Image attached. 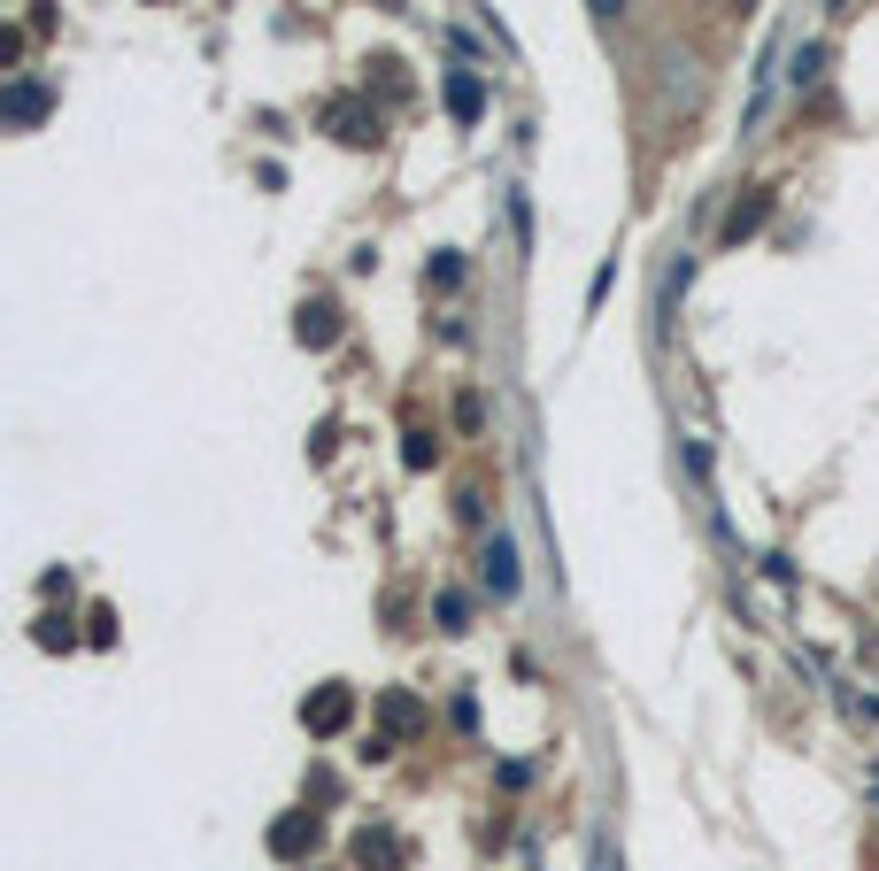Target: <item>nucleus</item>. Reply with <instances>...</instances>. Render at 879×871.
Returning <instances> with one entry per match:
<instances>
[{
    "label": "nucleus",
    "mask_w": 879,
    "mask_h": 871,
    "mask_svg": "<svg viewBox=\"0 0 879 871\" xmlns=\"http://www.w3.org/2000/svg\"><path fill=\"white\" fill-rule=\"evenodd\" d=\"M78 633H70V617H39V648H70Z\"/></svg>",
    "instance_id": "13"
},
{
    "label": "nucleus",
    "mask_w": 879,
    "mask_h": 871,
    "mask_svg": "<svg viewBox=\"0 0 879 871\" xmlns=\"http://www.w3.org/2000/svg\"><path fill=\"white\" fill-rule=\"evenodd\" d=\"M348 717H355V695H348V687H317V695L301 701V725H309V732H325V740H333V732H348Z\"/></svg>",
    "instance_id": "2"
},
{
    "label": "nucleus",
    "mask_w": 879,
    "mask_h": 871,
    "mask_svg": "<svg viewBox=\"0 0 879 871\" xmlns=\"http://www.w3.org/2000/svg\"><path fill=\"white\" fill-rule=\"evenodd\" d=\"M417 717H425V709L409 695H386V725H393V732H417Z\"/></svg>",
    "instance_id": "11"
},
{
    "label": "nucleus",
    "mask_w": 879,
    "mask_h": 871,
    "mask_svg": "<svg viewBox=\"0 0 879 871\" xmlns=\"http://www.w3.org/2000/svg\"><path fill=\"white\" fill-rule=\"evenodd\" d=\"M586 8H594V23H617L625 16V0H586Z\"/></svg>",
    "instance_id": "15"
},
{
    "label": "nucleus",
    "mask_w": 879,
    "mask_h": 871,
    "mask_svg": "<svg viewBox=\"0 0 879 871\" xmlns=\"http://www.w3.org/2000/svg\"><path fill=\"white\" fill-rule=\"evenodd\" d=\"M818 70H826V47H795V54H787V85H795V93H810Z\"/></svg>",
    "instance_id": "10"
},
{
    "label": "nucleus",
    "mask_w": 879,
    "mask_h": 871,
    "mask_svg": "<svg viewBox=\"0 0 879 871\" xmlns=\"http://www.w3.org/2000/svg\"><path fill=\"white\" fill-rule=\"evenodd\" d=\"M826 8H834V16H841V8H849V0H826Z\"/></svg>",
    "instance_id": "16"
},
{
    "label": "nucleus",
    "mask_w": 879,
    "mask_h": 871,
    "mask_svg": "<svg viewBox=\"0 0 879 871\" xmlns=\"http://www.w3.org/2000/svg\"><path fill=\"white\" fill-rule=\"evenodd\" d=\"M479 109H487V85L471 70H448V116L456 124H479Z\"/></svg>",
    "instance_id": "6"
},
{
    "label": "nucleus",
    "mask_w": 879,
    "mask_h": 871,
    "mask_svg": "<svg viewBox=\"0 0 879 871\" xmlns=\"http://www.w3.org/2000/svg\"><path fill=\"white\" fill-rule=\"evenodd\" d=\"M325 124H333V140H348V147H370V140H378V116H370V109H355V101H333V109H325Z\"/></svg>",
    "instance_id": "4"
},
{
    "label": "nucleus",
    "mask_w": 879,
    "mask_h": 871,
    "mask_svg": "<svg viewBox=\"0 0 879 871\" xmlns=\"http://www.w3.org/2000/svg\"><path fill=\"white\" fill-rule=\"evenodd\" d=\"M47 109H54V93H47L39 78H8V93H0V116H8L16 132H31V124H39Z\"/></svg>",
    "instance_id": "1"
},
{
    "label": "nucleus",
    "mask_w": 879,
    "mask_h": 871,
    "mask_svg": "<svg viewBox=\"0 0 879 871\" xmlns=\"http://www.w3.org/2000/svg\"><path fill=\"white\" fill-rule=\"evenodd\" d=\"M270 849H278V857L317 849V818H301V810H294V818H278V826H270Z\"/></svg>",
    "instance_id": "9"
},
{
    "label": "nucleus",
    "mask_w": 879,
    "mask_h": 871,
    "mask_svg": "<svg viewBox=\"0 0 879 871\" xmlns=\"http://www.w3.org/2000/svg\"><path fill=\"white\" fill-rule=\"evenodd\" d=\"M764 216H771V193H748V201H733V208H725V247H740L748 232H764Z\"/></svg>",
    "instance_id": "7"
},
{
    "label": "nucleus",
    "mask_w": 879,
    "mask_h": 871,
    "mask_svg": "<svg viewBox=\"0 0 879 871\" xmlns=\"http://www.w3.org/2000/svg\"><path fill=\"white\" fill-rule=\"evenodd\" d=\"M432 455H440V440H432V432H409V448H401V463H409V471H425Z\"/></svg>",
    "instance_id": "12"
},
{
    "label": "nucleus",
    "mask_w": 879,
    "mask_h": 871,
    "mask_svg": "<svg viewBox=\"0 0 879 871\" xmlns=\"http://www.w3.org/2000/svg\"><path fill=\"white\" fill-rule=\"evenodd\" d=\"M440 633H463V594H440Z\"/></svg>",
    "instance_id": "14"
},
{
    "label": "nucleus",
    "mask_w": 879,
    "mask_h": 871,
    "mask_svg": "<svg viewBox=\"0 0 879 871\" xmlns=\"http://www.w3.org/2000/svg\"><path fill=\"white\" fill-rule=\"evenodd\" d=\"M479 578L494 586V602H510V594H518V547H510L502 532L487 540V555H479Z\"/></svg>",
    "instance_id": "3"
},
{
    "label": "nucleus",
    "mask_w": 879,
    "mask_h": 871,
    "mask_svg": "<svg viewBox=\"0 0 879 871\" xmlns=\"http://www.w3.org/2000/svg\"><path fill=\"white\" fill-rule=\"evenodd\" d=\"M355 864L362 871H393L401 864V841H393L386 826H378V833H355Z\"/></svg>",
    "instance_id": "8"
},
{
    "label": "nucleus",
    "mask_w": 879,
    "mask_h": 871,
    "mask_svg": "<svg viewBox=\"0 0 879 871\" xmlns=\"http://www.w3.org/2000/svg\"><path fill=\"white\" fill-rule=\"evenodd\" d=\"M294 340H301V348H333V340H340V309H333V301H301Z\"/></svg>",
    "instance_id": "5"
}]
</instances>
